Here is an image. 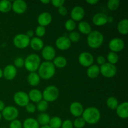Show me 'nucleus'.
<instances>
[{
  "mask_svg": "<svg viewBox=\"0 0 128 128\" xmlns=\"http://www.w3.org/2000/svg\"><path fill=\"white\" fill-rule=\"evenodd\" d=\"M38 71L40 78L48 80L54 76L56 73V68L52 61H44L41 63Z\"/></svg>",
  "mask_w": 128,
  "mask_h": 128,
  "instance_id": "nucleus-1",
  "label": "nucleus"
},
{
  "mask_svg": "<svg viewBox=\"0 0 128 128\" xmlns=\"http://www.w3.org/2000/svg\"><path fill=\"white\" fill-rule=\"evenodd\" d=\"M81 117L86 123L89 124H95L101 119V112L100 110L95 107H89L84 110Z\"/></svg>",
  "mask_w": 128,
  "mask_h": 128,
  "instance_id": "nucleus-2",
  "label": "nucleus"
},
{
  "mask_svg": "<svg viewBox=\"0 0 128 128\" xmlns=\"http://www.w3.org/2000/svg\"><path fill=\"white\" fill-rule=\"evenodd\" d=\"M104 42V36L97 30L91 31L87 37L88 45L92 49H98L101 47Z\"/></svg>",
  "mask_w": 128,
  "mask_h": 128,
  "instance_id": "nucleus-3",
  "label": "nucleus"
},
{
  "mask_svg": "<svg viewBox=\"0 0 128 128\" xmlns=\"http://www.w3.org/2000/svg\"><path fill=\"white\" fill-rule=\"evenodd\" d=\"M41 58L35 53L29 54L24 60V66L30 72H36L41 64Z\"/></svg>",
  "mask_w": 128,
  "mask_h": 128,
  "instance_id": "nucleus-4",
  "label": "nucleus"
},
{
  "mask_svg": "<svg viewBox=\"0 0 128 128\" xmlns=\"http://www.w3.org/2000/svg\"><path fill=\"white\" fill-rule=\"evenodd\" d=\"M42 93V100L46 102H52L58 100L60 95V91L56 86L50 85L44 90Z\"/></svg>",
  "mask_w": 128,
  "mask_h": 128,
  "instance_id": "nucleus-5",
  "label": "nucleus"
},
{
  "mask_svg": "<svg viewBox=\"0 0 128 128\" xmlns=\"http://www.w3.org/2000/svg\"><path fill=\"white\" fill-rule=\"evenodd\" d=\"M1 115L6 121H11L17 120L19 116V111L16 107L12 106H8L2 111Z\"/></svg>",
  "mask_w": 128,
  "mask_h": 128,
  "instance_id": "nucleus-6",
  "label": "nucleus"
},
{
  "mask_svg": "<svg viewBox=\"0 0 128 128\" xmlns=\"http://www.w3.org/2000/svg\"><path fill=\"white\" fill-rule=\"evenodd\" d=\"M100 73L105 78H111L116 76L117 73V68L115 65L106 62L100 66Z\"/></svg>",
  "mask_w": 128,
  "mask_h": 128,
  "instance_id": "nucleus-7",
  "label": "nucleus"
},
{
  "mask_svg": "<svg viewBox=\"0 0 128 128\" xmlns=\"http://www.w3.org/2000/svg\"><path fill=\"white\" fill-rule=\"evenodd\" d=\"M30 38L25 34H18L14 37L13 44L17 48L24 49L30 45Z\"/></svg>",
  "mask_w": 128,
  "mask_h": 128,
  "instance_id": "nucleus-8",
  "label": "nucleus"
},
{
  "mask_svg": "<svg viewBox=\"0 0 128 128\" xmlns=\"http://www.w3.org/2000/svg\"><path fill=\"white\" fill-rule=\"evenodd\" d=\"M13 100L15 104L20 107H25L30 102L28 94L24 91H18L14 94Z\"/></svg>",
  "mask_w": 128,
  "mask_h": 128,
  "instance_id": "nucleus-9",
  "label": "nucleus"
},
{
  "mask_svg": "<svg viewBox=\"0 0 128 128\" xmlns=\"http://www.w3.org/2000/svg\"><path fill=\"white\" fill-rule=\"evenodd\" d=\"M93 55L89 52H82L79 55L78 61L79 63L83 67L88 68L93 64L94 62Z\"/></svg>",
  "mask_w": 128,
  "mask_h": 128,
  "instance_id": "nucleus-10",
  "label": "nucleus"
},
{
  "mask_svg": "<svg viewBox=\"0 0 128 128\" xmlns=\"http://www.w3.org/2000/svg\"><path fill=\"white\" fill-rule=\"evenodd\" d=\"M109 48L111 52H121L124 50L125 46L124 41L120 38H115L112 39L109 42Z\"/></svg>",
  "mask_w": 128,
  "mask_h": 128,
  "instance_id": "nucleus-11",
  "label": "nucleus"
},
{
  "mask_svg": "<svg viewBox=\"0 0 128 128\" xmlns=\"http://www.w3.org/2000/svg\"><path fill=\"white\" fill-rule=\"evenodd\" d=\"M41 56L45 61H51L56 57V50L52 46H45L41 50Z\"/></svg>",
  "mask_w": 128,
  "mask_h": 128,
  "instance_id": "nucleus-12",
  "label": "nucleus"
},
{
  "mask_svg": "<svg viewBox=\"0 0 128 128\" xmlns=\"http://www.w3.org/2000/svg\"><path fill=\"white\" fill-rule=\"evenodd\" d=\"M55 44L57 48L61 51H66L70 48L71 42L68 36H62L59 37L55 41Z\"/></svg>",
  "mask_w": 128,
  "mask_h": 128,
  "instance_id": "nucleus-13",
  "label": "nucleus"
},
{
  "mask_svg": "<svg viewBox=\"0 0 128 128\" xmlns=\"http://www.w3.org/2000/svg\"><path fill=\"white\" fill-rule=\"evenodd\" d=\"M85 16L84 9L80 6L74 7L71 11V19L74 21H81Z\"/></svg>",
  "mask_w": 128,
  "mask_h": 128,
  "instance_id": "nucleus-14",
  "label": "nucleus"
},
{
  "mask_svg": "<svg viewBox=\"0 0 128 128\" xmlns=\"http://www.w3.org/2000/svg\"><path fill=\"white\" fill-rule=\"evenodd\" d=\"M28 8L26 1L23 0H16L12 3V10L14 12L18 14L24 13Z\"/></svg>",
  "mask_w": 128,
  "mask_h": 128,
  "instance_id": "nucleus-15",
  "label": "nucleus"
},
{
  "mask_svg": "<svg viewBox=\"0 0 128 128\" xmlns=\"http://www.w3.org/2000/svg\"><path fill=\"white\" fill-rule=\"evenodd\" d=\"M3 72V76L6 80L8 81H11L17 75V68L12 64H8L2 70Z\"/></svg>",
  "mask_w": 128,
  "mask_h": 128,
  "instance_id": "nucleus-16",
  "label": "nucleus"
},
{
  "mask_svg": "<svg viewBox=\"0 0 128 128\" xmlns=\"http://www.w3.org/2000/svg\"><path fill=\"white\" fill-rule=\"evenodd\" d=\"M84 107L82 104L78 101L72 102L70 106V111L71 114L76 118L81 117L84 111Z\"/></svg>",
  "mask_w": 128,
  "mask_h": 128,
  "instance_id": "nucleus-17",
  "label": "nucleus"
},
{
  "mask_svg": "<svg viewBox=\"0 0 128 128\" xmlns=\"http://www.w3.org/2000/svg\"><path fill=\"white\" fill-rule=\"evenodd\" d=\"M52 17L51 13L48 12H42L38 17V22L39 26H48L52 22Z\"/></svg>",
  "mask_w": 128,
  "mask_h": 128,
  "instance_id": "nucleus-18",
  "label": "nucleus"
},
{
  "mask_svg": "<svg viewBox=\"0 0 128 128\" xmlns=\"http://www.w3.org/2000/svg\"><path fill=\"white\" fill-rule=\"evenodd\" d=\"M92 21L97 26H102L108 23V16L102 12H98L93 16Z\"/></svg>",
  "mask_w": 128,
  "mask_h": 128,
  "instance_id": "nucleus-19",
  "label": "nucleus"
},
{
  "mask_svg": "<svg viewBox=\"0 0 128 128\" xmlns=\"http://www.w3.org/2000/svg\"><path fill=\"white\" fill-rule=\"evenodd\" d=\"M116 114L121 119H127L128 118V102H124L119 104L116 109Z\"/></svg>",
  "mask_w": 128,
  "mask_h": 128,
  "instance_id": "nucleus-20",
  "label": "nucleus"
},
{
  "mask_svg": "<svg viewBox=\"0 0 128 128\" xmlns=\"http://www.w3.org/2000/svg\"><path fill=\"white\" fill-rule=\"evenodd\" d=\"M28 94L30 101H31L35 103H38L42 100V92L38 89H32Z\"/></svg>",
  "mask_w": 128,
  "mask_h": 128,
  "instance_id": "nucleus-21",
  "label": "nucleus"
},
{
  "mask_svg": "<svg viewBox=\"0 0 128 128\" xmlns=\"http://www.w3.org/2000/svg\"><path fill=\"white\" fill-rule=\"evenodd\" d=\"M30 46L34 51H41L44 48V45L43 41L41 38L36 36L30 39Z\"/></svg>",
  "mask_w": 128,
  "mask_h": 128,
  "instance_id": "nucleus-22",
  "label": "nucleus"
},
{
  "mask_svg": "<svg viewBox=\"0 0 128 128\" xmlns=\"http://www.w3.org/2000/svg\"><path fill=\"white\" fill-rule=\"evenodd\" d=\"M27 81L30 86L35 87L40 83L41 78L36 72H30L27 77Z\"/></svg>",
  "mask_w": 128,
  "mask_h": 128,
  "instance_id": "nucleus-23",
  "label": "nucleus"
},
{
  "mask_svg": "<svg viewBox=\"0 0 128 128\" xmlns=\"http://www.w3.org/2000/svg\"><path fill=\"white\" fill-rule=\"evenodd\" d=\"M88 76L91 79H94L97 78L100 74V66L97 64H92L88 68L86 71Z\"/></svg>",
  "mask_w": 128,
  "mask_h": 128,
  "instance_id": "nucleus-24",
  "label": "nucleus"
},
{
  "mask_svg": "<svg viewBox=\"0 0 128 128\" xmlns=\"http://www.w3.org/2000/svg\"><path fill=\"white\" fill-rule=\"evenodd\" d=\"M78 30L81 33L88 35L92 31L90 23L84 21H81L78 24Z\"/></svg>",
  "mask_w": 128,
  "mask_h": 128,
  "instance_id": "nucleus-25",
  "label": "nucleus"
},
{
  "mask_svg": "<svg viewBox=\"0 0 128 128\" xmlns=\"http://www.w3.org/2000/svg\"><path fill=\"white\" fill-rule=\"evenodd\" d=\"M118 32L122 35H126L128 33V20L124 18L118 22L117 26Z\"/></svg>",
  "mask_w": 128,
  "mask_h": 128,
  "instance_id": "nucleus-26",
  "label": "nucleus"
},
{
  "mask_svg": "<svg viewBox=\"0 0 128 128\" xmlns=\"http://www.w3.org/2000/svg\"><path fill=\"white\" fill-rule=\"evenodd\" d=\"M52 61H53L52 62L53 63L54 66H55V68H64L66 67L68 64L66 58L61 56H56Z\"/></svg>",
  "mask_w": 128,
  "mask_h": 128,
  "instance_id": "nucleus-27",
  "label": "nucleus"
},
{
  "mask_svg": "<svg viewBox=\"0 0 128 128\" xmlns=\"http://www.w3.org/2000/svg\"><path fill=\"white\" fill-rule=\"evenodd\" d=\"M50 119H51V118H50V115L48 114L45 113V112H41V114H40L38 116L36 120H37L39 125H41V126H48L49 124Z\"/></svg>",
  "mask_w": 128,
  "mask_h": 128,
  "instance_id": "nucleus-28",
  "label": "nucleus"
},
{
  "mask_svg": "<svg viewBox=\"0 0 128 128\" xmlns=\"http://www.w3.org/2000/svg\"><path fill=\"white\" fill-rule=\"evenodd\" d=\"M37 120L32 118H28L24 121L22 128H40Z\"/></svg>",
  "mask_w": 128,
  "mask_h": 128,
  "instance_id": "nucleus-29",
  "label": "nucleus"
},
{
  "mask_svg": "<svg viewBox=\"0 0 128 128\" xmlns=\"http://www.w3.org/2000/svg\"><path fill=\"white\" fill-rule=\"evenodd\" d=\"M12 10V3L10 1L2 0L0 1V12L6 13Z\"/></svg>",
  "mask_w": 128,
  "mask_h": 128,
  "instance_id": "nucleus-30",
  "label": "nucleus"
},
{
  "mask_svg": "<svg viewBox=\"0 0 128 128\" xmlns=\"http://www.w3.org/2000/svg\"><path fill=\"white\" fill-rule=\"evenodd\" d=\"M62 121L60 117L54 116L51 118L48 126L51 128H60L61 127Z\"/></svg>",
  "mask_w": 128,
  "mask_h": 128,
  "instance_id": "nucleus-31",
  "label": "nucleus"
},
{
  "mask_svg": "<svg viewBox=\"0 0 128 128\" xmlns=\"http://www.w3.org/2000/svg\"><path fill=\"white\" fill-rule=\"evenodd\" d=\"M106 105L110 110H116L118 106L119 105L118 100H117L116 98L111 96V97L108 98V99L106 101Z\"/></svg>",
  "mask_w": 128,
  "mask_h": 128,
  "instance_id": "nucleus-32",
  "label": "nucleus"
},
{
  "mask_svg": "<svg viewBox=\"0 0 128 128\" xmlns=\"http://www.w3.org/2000/svg\"><path fill=\"white\" fill-rule=\"evenodd\" d=\"M107 60L109 63L115 65L119 61V56L117 53L110 51L107 56Z\"/></svg>",
  "mask_w": 128,
  "mask_h": 128,
  "instance_id": "nucleus-33",
  "label": "nucleus"
},
{
  "mask_svg": "<svg viewBox=\"0 0 128 128\" xmlns=\"http://www.w3.org/2000/svg\"><path fill=\"white\" fill-rule=\"evenodd\" d=\"M36 110H38L39 111L41 112H44L45 111H47V110L49 108V103L44 101V100H42L36 103Z\"/></svg>",
  "mask_w": 128,
  "mask_h": 128,
  "instance_id": "nucleus-34",
  "label": "nucleus"
},
{
  "mask_svg": "<svg viewBox=\"0 0 128 128\" xmlns=\"http://www.w3.org/2000/svg\"><path fill=\"white\" fill-rule=\"evenodd\" d=\"M120 5V1L119 0H110L107 2V6L111 11H114L119 8Z\"/></svg>",
  "mask_w": 128,
  "mask_h": 128,
  "instance_id": "nucleus-35",
  "label": "nucleus"
},
{
  "mask_svg": "<svg viewBox=\"0 0 128 128\" xmlns=\"http://www.w3.org/2000/svg\"><path fill=\"white\" fill-rule=\"evenodd\" d=\"M68 38L70 40V41L72 42H78L80 40L81 38V36H80V34L77 31H71L70 32V33L68 35Z\"/></svg>",
  "mask_w": 128,
  "mask_h": 128,
  "instance_id": "nucleus-36",
  "label": "nucleus"
},
{
  "mask_svg": "<svg viewBox=\"0 0 128 128\" xmlns=\"http://www.w3.org/2000/svg\"><path fill=\"white\" fill-rule=\"evenodd\" d=\"M76 24L75 21H74L73 20H71V19H69L68 20L65 22L64 24V27L66 28V30L67 31H73L74 30V29L76 28Z\"/></svg>",
  "mask_w": 128,
  "mask_h": 128,
  "instance_id": "nucleus-37",
  "label": "nucleus"
},
{
  "mask_svg": "<svg viewBox=\"0 0 128 128\" xmlns=\"http://www.w3.org/2000/svg\"><path fill=\"white\" fill-rule=\"evenodd\" d=\"M72 123H73V127L76 128H84L86 124L85 121L83 120V118L82 117L76 118Z\"/></svg>",
  "mask_w": 128,
  "mask_h": 128,
  "instance_id": "nucleus-38",
  "label": "nucleus"
},
{
  "mask_svg": "<svg viewBox=\"0 0 128 128\" xmlns=\"http://www.w3.org/2000/svg\"><path fill=\"white\" fill-rule=\"evenodd\" d=\"M46 28L41 26H38L37 27H36V30H35L34 32L36 37L41 38L43 37V36H44L45 34H46Z\"/></svg>",
  "mask_w": 128,
  "mask_h": 128,
  "instance_id": "nucleus-39",
  "label": "nucleus"
},
{
  "mask_svg": "<svg viewBox=\"0 0 128 128\" xmlns=\"http://www.w3.org/2000/svg\"><path fill=\"white\" fill-rule=\"evenodd\" d=\"M24 64V60L21 57H18L16 58L14 61V66L17 68H21L23 67Z\"/></svg>",
  "mask_w": 128,
  "mask_h": 128,
  "instance_id": "nucleus-40",
  "label": "nucleus"
},
{
  "mask_svg": "<svg viewBox=\"0 0 128 128\" xmlns=\"http://www.w3.org/2000/svg\"><path fill=\"white\" fill-rule=\"evenodd\" d=\"M10 128H22V124L20 120H15L10 122Z\"/></svg>",
  "mask_w": 128,
  "mask_h": 128,
  "instance_id": "nucleus-41",
  "label": "nucleus"
},
{
  "mask_svg": "<svg viewBox=\"0 0 128 128\" xmlns=\"http://www.w3.org/2000/svg\"><path fill=\"white\" fill-rule=\"evenodd\" d=\"M26 110L29 113H34L35 112V111H36V105L34 104L33 103H30L29 102L26 106Z\"/></svg>",
  "mask_w": 128,
  "mask_h": 128,
  "instance_id": "nucleus-42",
  "label": "nucleus"
},
{
  "mask_svg": "<svg viewBox=\"0 0 128 128\" xmlns=\"http://www.w3.org/2000/svg\"><path fill=\"white\" fill-rule=\"evenodd\" d=\"M51 2L52 6H54L55 8H59L64 6L65 1L64 0H52V1H51Z\"/></svg>",
  "mask_w": 128,
  "mask_h": 128,
  "instance_id": "nucleus-43",
  "label": "nucleus"
},
{
  "mask_svg": "<svg viewBox=\"0 0 128 128\" xmlns=\"http://www.w3.org/2000/svg\"><path fill=\"white\" fill-rule=\"evenodd\" d=\"M61 128H73V123L70 120H66L62 121Z\"/></svg>",
  "mask_w": 128,
  "mask_h": 128,
  "instance_id": "nucleus-44",
  "label": "nucleus"
},
{
  "mask_svg": "<svg viewBox=\"0 0 128 128\" xmlns=\"http://www.w3.org/2000/svg\"><path fill=\"white\" fill-rule=\"evenodd\" d=\"M96 62L98 65H101L104 64V63H106V58H105L104 56H99L96 58Z\"/></svg>",
  "mask_w": 128,
  "mask_h": 128,
  "instance_id": "nucleus-45",
  "label": "nucleus"
},
{
  "mask_svg": "<svg viewBox=\"0 0 128 128\" xmlns=\"http://www.w3.org/2000/svg\"><path fill=\"white\" fill-rule=\"evenodd\" d=\"M58 12L60 15L62 16H65L68 14V10L65 6H62L58 8Z\"/></svg>",
  "mask_w": 128,
  "mask_h": 128,
  "instance_id": "nucleus-46",
  "label": "nucleus"
},
{
  "mask_svg": "<svg viewBox=\"0 0 128 128\" xmlns=\"http://www.w3.org/2000/svg\"><path fill=\"white\" fill-rule=\"evenodd\" d=\"M34 34V32L32 30H28L27 32H26V33L25 34H26L28 37L30 38L31 39V38H33Z\"/></svg>",
  "mask_w": 128,
  "mask_h": 128,
  "instance_id": "nucleus-47",
  "label": "nucleus"
},
{
  "mask_svg": "<svg viewBox=\"0 0 128 128\" xmlns=\"http://www.w3.org/2000/svg\"><path fill=\"white\" fill-rule=\"evenodd\" d=\"M86 2L91 5H95L98 2V0H87Z\"/></svg>",
  "mask_w": 128,
  "mask_h": 128,
  "instance_id": "nucleus-48",
  "label": "nucleus"
},
{
  "mask_svg": "<svg viewBox=\"0 0 128 128\" xmlns=\"http://www.w3.org/2000/svg\"><path fill=\"white\" fill-rule=\"evenodd\" d=\"M4 108H5L4 103L3 101L0 100V112H2V111L4 110Z\"/></svg>",
  "mask_w": 128,
  "mask_h": 128,
  "instance_id": "nucleus-49",
  "label": "nucleus"
},
{
  "mask_svg": "<svg viewBox=\"0 0 128 128\" xmlns=\"http://www.w3.org/2000/svg\"><path fill=\"white\" fill-rule=\"evenodd\" d=\"M41 2L44 4H49L50 2H51V1H50V0H41Z\"/></svg>",
  "mask_w": 128,
  "mask_h": 128,
  "instance_id": "nucleus-50",
  "label": "nucleus"
},
{
  "mask_svg": "<svg viewBox=\"0 0 128 128\" xmlns=\"http://www.w3.org/2000/svg\"><path fill=\"white\" fill-rule=\"evenodd\" d=\"M113 21V18L112 17H108V22H111Z\"/></svg>",
  "mask_w": 128,
  "mask_h": 128,
  "instance_id": "nucleus-51",
  "label": "nucleus"
},
{
  "mask_svg": "<svg viewBox=\"0 0 128 128\" xmlns=\"http://www.w3.org/2000/svg\"><path fill=\"white\" fill-rule=\"evenodd\" d=\"M2 77H3V72H2V70L0 68V79Z\"/></svg>",
  "mask_w": 128,
  "mask_h": 128,
  "instance_id": "nucleus-52",
  "label": "nucleus"
},
{
  "mask_svg": "<svg viewBox=\"0 0 128 128\" xmlns=\"http://www.w3.org/2000/svg\"><path fill=\"white\" fill-rule=\"evenodd\" d=\"M51 128L50 127V126H48H48H41V128Z\"/></svg>",
  "mask_w": 128,
  "mask_h": 128,
  "instance_id": "nucleus-53",
  "label": "nucleus"
},
{
  "mask_svg": "<svg viewBox=\"0 0 128 128\" xmlns=\"http://www.w3.org/2000/svg\"><path fill=\"white\" fill-rule=\"evenodd\" d=\"M1 118H2V115H1V113L0 112V121H1Z\"/></svg>",
  "mask_w": 128,
  "mask_h": 128,
  "instance_id": "nucleus-54",
  "label": "nucleus"
},
{
  "mask_svg": "<svg viewBox=\"0 0 128 128\" xmlns=\"http://www.w3.org/2000/svg\"></svg>",
  "mask_w": 128,
  "mask_h": 128,
  "instance_id": "nucleus-55",
  "label": "nucleus"
}]
</instances>
